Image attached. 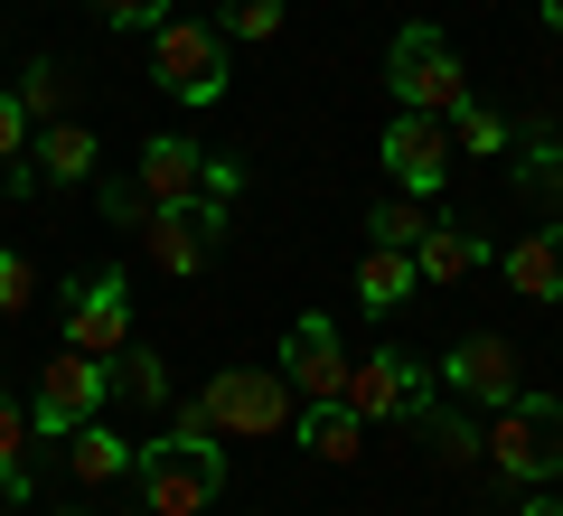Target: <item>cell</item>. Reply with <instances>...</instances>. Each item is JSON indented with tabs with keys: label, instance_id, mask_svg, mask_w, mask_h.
Here are the masks:
<instances>
[{
	"label": "cell",
	"instance_id": "cell-32",
	"mask_svg": "<svg viewBox=\"0 0 563 516\" xmlns=\"http://www.w3.org/2000/svg\"><path fill=\"white\" fill-rule=\"evenodd\" d=\"M544 29H563V0H544Z\"/></svg>",
	"mask_w": 563,
	"mask_h": 516
},
{
	"label": "cell",
	"instance_id": "cell-8",
	"mask_svg": "<svg viewBox=\"0 0 563 516\" xmlns=\"http://www.w3.org/2000/svg\"><path fill=\"white\" fill-rule=\"evenodd\" d=\"M103 395H113V366H103V358H76V348H57V358L38 366L29 432H76V422H95V414H103Z\"/></svg>",
	"mask_w": 563,
	"mask_h": 516
},
{
	"label": "cell",
	"instance_id": "cell-14",
	"mask_svg": "<svg viewBox=\"0 0 563 516\" xmlns=\"http://www.w3.org/2000/svg\"><path fill=\"white\" fill-rule=\"evenodd\" d=\"M498 273H507V292H517V300H563V244H554V226L526 235V244H507Z\"/></svg>",
	"mask_w": 563,
	"mask_h": 516
},
{
	"label": "cell",
	"instance_id": "cell-30",
	"mask_svg": "<svg viewBox=\"0 0 563 516\" xmlns=\"http://www.w3.org/2000/svg\"><path fill=\"white\" fill-rule=\"evenodd\" d=\"M29 151V113H20V95H0V169Z\"/></svg>",
	"mask_w": 563,
	"mask_h": 516
},
{
	"label": "cell",
	"instance_id": "cell-33",
	"mask_svg": "<svg viewBox=\"0 0 563 516\" xmlns=\"http://www.w3.org/2000/svg\"><path fill=\"white\" fill-rule=\"evenodd\" d=\"M66 516H85V507H66Z\"/></svg>",
	"mask_w": 563,
	"mask_h": 516
},
{
	"label": "cell",
	"instance_id": "cell-26",
	"mask_svg": "<svg viewBox=\"0 0 563 516\" xmlns=\"http://www.w3.org/2000/svg\"><path fill=\"white\" fill-rule=\"evenodd\" d=\"M432 460H442V470H470V460H479V432H470L461 414H432Z\"/></svg>",
	"mask_w": 563,
	"mask_h": 516
},
{
	"label": "cell",
	"instance_id": "cell-12",
	"mask_svg": "<svg viewBox=\"0 0 563 516\" xmlns=\"http://www.w3.org/2000/svg\"><path fill=\"white\" fill-rule=\"evenodd\" d=\"M339 404L357 422H404V414H422V366L404 358V348H376V358L347 366V395Z\"/></svg>",
	"mask_w": 563,
	"mask_h": 516
},
{
	"label": "cell",
	"instance_id": "cell-22",
	"mask_svg": "<svg viewBox=\"0 0 563 516\" xmlns=\"http://www.w3.org/2000/svg\"><path fill=\"white\" fill-rule=\"evenodd\" d=\"M422 226H432V217H422V198H376V207H366V235L395 244V254H413Z\"/></svg>",
	"mask_w": 563,
	"mask_h": 516
},
{
	"label": "cell",
	"instance_id": "cell-10",
	"mask_svg": "<svg viewBox=\"0 0 563 516\" xmlns=\"http://www.w3.org/2000/svg\"><path fill=\"white\" fill-rule=\"evenodd\" d=\"M66 348L76 358H103V366L132 348V292H122V273H95V282L66 292Z\"/></svg>",
	"mask_w": 563,
	"mask_h": 516
},
{
	"label": "cell",
	"instance_id": "cell-23",
	"mask_svg": "<svg viewBox=\"0 0 563 516\" xmlns=\"http://www.w3.org/2000/svg\"><path fill=\"white\" fill-rule=\"evenodd\" d=\"M273 29H282V0H217V39L225 47H254V39H273Z\"/></svg>",
	"mask_w": 563,
	"mask_h": 516
},
{
	"label": "cell",
	"instance_id": "cell-5",
	"mask_svg": "<svg viewBox=\"0 0 563 516\" xmlns=\"http://www.w3.org/2000/svg\"><path fill=\"white\" fill-rule=\"evenodd\" d=\"M385 85H395L404 113H451V103H470V76H461V57H451V39L432 20L395 29V47H385Z\"/></svg>",
	"mask_w": 563,
	"mask_h": 516
},
{
	"label": "cell",
	"instance_id": "cell-27",
	"mask_svg": "<svg viewBox=\"0 0 563 516\" xmlns=\"http://www.w3.org/2000/svg\"><path fill=\"white\" fill-rule=\"evenodd\" d=\"M29 300H38V263H29V254H0V310L20 319Z\"/></svg>",
	"mask_w": 563,
	"mask_h": 516
},
{
	"label": "cell",
	"instance_id": "cell-28",
	"mask_svg": "<svg viewBox=\"0 0 563 516\" xmlns=\"http://www.w3.org/2000/svg\"><path fill=\"white\" fill-rule=\"evenodd\" d=\"M0 470H29V414L0 395Z\"/></svg>",
	"mask_w": 563,
	"mask_h": 516
},
{
	"label": "cell",
	"instance_id": "cell-9",
	"mask_svg": "<svg viewBox=\"0 0 563 516\" xmlns=\"http://www.w3.org/2000/svg\"><path fill=\"white\" fill-rule=\"evenodd\" d=\"M385 179L404 188V198H432V188L451 179V122L442 113H404L395 103V122H385Z\"/></svg>",
	"mask_w": 563,
	"mask_h": 516
},
{
	"label": "cell",
	"instance_id": "cell-25",
	"mask_svg": "<svg viewBox=\"0 0 563 516\" xmlns=\"http://www.w3.org/2000/svg\"><path fill=\"white\" fill-rule=\"evenodd\" d=\"M20 113H29V122H66V76H57L47 57L20 76Z\"/></svg>",
	"mask_w": 563,
	"mask_h": 516
},
{
	"label": "cell",
	"instance_id": "cell-4",
	"mask_svg": "<svg viewBox=\"0 0 563 516\" xmlns=\"http://www.w3.org/2000/svg\"><path fill=\"white\" fill-rule=\"evenodd\" d=\"M235 188H244L235 160H207L198 141H179V132L141 141V160H132V198L141 207H188V198H225L235 207Z\"/></svg>",
	"mask_w": 563,
	"mask_h": 516
},
{
	"label": "cell",
	"instance_id": "cell-11",
	"mask_svg": "<svg viewBox=\"0 0 563 516\" xmlns=\"http://www.w3.org/2000/svg\"><path fill=\"white\" fill-rule=\"evenodd\" d=\"M282 385L310 404H339L347 395V348H339V319H291V338H282Z\"/></svg>",
	"mask_w": 563,
	"mask_h": 516
},
{
	"label": "cell",
	"instance_id": "cell-6",
	"mask_svg": "<svg viewBox=\"0 0 563 516\" xmlns=\"http://www.w3.org/2000/svg\"><path fill=\"white\" fill-rule=\"evenodd\" d=\"M151 85L179 103H217L225 95V39L217 20H161L151 29Z\"/></svg>",
	"mask_w": 563,
	"mask_h": 516
},
{
	"label": "cell",
	"instance_id": "cell-2",
	"mask_svg": "<svg viewBox=\"0 0 563 516\" xmlns=\"http://www.w3.org/2000/svg\"><path fill=\"white\" fill-rule=\"evenodd\" d=\"M188 422L217 441H273V432H291V385H282V366H225V376L198 385Z\"/></svg>",
	"mask_w": 563,
	"mask_h": 516
},
{
	"label": "cell",
	"instance_id": "cell-13",
	"mask_svg": "<svg viewBox=\"0 0 563 516\" xmlns=\"http://www.w3.org/2000/svg\"><path fill=\"white\" fill-rule=\"evenodd\" d=\"M517 376H526V366H517V338H498V329H470L461 348L442 358V385H451L461 404H488V414L517 395Z\"/></svg>",
	"mask_w": 563,
	"mask_h": 516
},
{
	"label": "cell",
	"instance_id": "cell-18",
	"mask_svg": "<svg viewBox=\"0 0 563 516\" xmlns=\"http://www.w3.org/2000/svg\"><path fill=\"white\" fill-rule=\"evenodd\" d=\"M413 292H422V273H413V254H395V244H376V254L357 263V300H366L376 319H395Z\"/></svg>",
	"mask_w": 563,
	"mask_h": 516
},
{
	"label": "cell",
	"instance_id": "cell-34",
	"mask_svg": "<svg viewBox=\"0 0 563 516\" xmlns=\"http://www.w3.org/2000/svg\"><path fill=\"white\" fill-rule=\"evenodd\" d=\"M0 516H10V507H0Z\"/></svg>",
	"mask_w": 563,
	"mask_h": 516
},
{
	"label": "cell",
	"instance_id": "cell-3",
	"mask_svg": "<svg viewBox=\"0 0 563 516\" xmlns=\"http://www.w3.org/2000/svg\"><path fill=\"white\" fill-rule=\"evenodd\" d=\"M479 460L498 479H526V488H544V479H563V404L554 395H507L498 422L479 432Z\"/></svg>",
	"mask_w": 563,
	"mask_h": 516
},
{
	"label": "cell",
	"instance_id": "cell-24",
	"mask_svg": "<svg viewBox=\"0 0 563 516\" xmlns=\"http://www.w3.org/2000/svg\"><path fill=\"white\" fill-rule=\"evenodd\" d=\"M451 151H470V160H479V151H507V122L498 113H488V103H451Z\"/></svg>",
	"mask_w": 563,
	"mask_h": 516
},
{
	"label": "cell",
	"instance_id": "cell-15",
	"mask_svg": "<svg viewBox=\"0 0 563 516\" xmlns=\"http://www.w3.org/2000/svg\"><path fill=\"white\" fill-rule=\"evenodd\" d=\"M479 263H488V244L470 235V226H442V217L422 226V244H413V273L422 282H470Z\"/></svg>",
	"mask_w": 563,
	"mask_h": 516
},
{
	"label": "cell",
	"instance_id": "cell-16",
	"mask_svg": "<svg viewBox=\"0 0 563 516\" xmlns=\"http://www.w3.org/2000/svg\"><path fill=\"white\" fill-rule=\"evenodd\" d=\"M132 460H141V441H113V432H103V414L66 432V470H76L85 488H103V479H132Z\"/></svg>",
	"mask_w": 563,
	"mask_h": 516
},
{
	"label": "cell",
	"instance_id": "cell-7",
	"mask_svg": "<svg viewBox=\"0 0 563 516\" xmlns=\"http://www.w3.org/2000/svg\"><path fill=\"white\" fill-rule=\"evenodd\" d=\"M132 235H141V254L161 263L169 282H188V273H207V263H217V244H225V198H188V207H151V217H141Z\"/></svg>",
	"mask_w": 563,
	"mask_h": 516
},
{
	"label": "cell",
	"instance_id": "cell-29",
	"mask_svg": "<svg viewBox=\"0 0 563 516\" xmlns=\"http://www.w3.org/2000/svg\"><path fill=\"white\" fill-rule=\"evenodd\" d=\"M95 10H103L113 29H161V20H169V0H95Z\"/></svg>",
	"mask_w": 563,
	"mask_h": 516
},
{
	"label": "cell",
	"instance_id": "cell-20",
	"mask_svg": "<svg viewBox=\"0 0 563 516\" xmlns=\"http://www.w3.org/2000/svg\"><path fill=\"white\" fill-rule=\"evenodd\" d=\"M113 395L141 404V414H169V358H151V348H122V358H113Z\"/></svg>",
	"mask_w": 563,
	"mask_h": 516
},
{
	"label": "cell",
	"instance_id": "cell-31",
	"mask_svg": "<svg viewBox=\"0 0 563 516\" xmlns=\"http://www.w3.org/2000/svg\"><path fill=\"white\" fill-rule=\"evenodd\" d=\"M517 516H563V497H526V507Z\"/></svg>",
	"mask_w": 563,
	"mask_h": 516
},
{
	"label": "cell",
	"instance_id": "cell-21",
	"mask_svg": "<svg viewBox=\"0 0 563 516\" xmlns=\"http://www.w3.org/2000/svg\"><path fill=\"white\" fill-rule=\"evenodd\" d=\"M517 188H526V198H544V207L563 217V132H536V141H526V169H517Z\"/></svg>",
	"mask_w": 563,
	"mask_h": 516
},
{
	"label": "cell",
	"instance_id": "cell-19",
	"mask_svg": "<svg viewBox=\"0 0 563 516\" xmlns=\"http://www.w3.org/2000/svg\"><path fill=\"white\" fill-rule=\"evenodd\" d=\"M357 441H366V422L347 414V404H310V414H301V451H320L329 470H347V460H357Z\"/></svg>",
	"mask_w": 563,
	"mask_h": 516
},
{
	"label": "cell",
	"instance_id": "cell-1",
	"mask_svg": "<svg viewBox=\"0 0 563 516\" xmlns=\"http://www.w3.org/2000/svg\"><path fill=\"white\" fill-rule=\"evenodd\" d=\"M132 479H141V516H198V507H217V488H225V451H217V432H198V422L179 414L161 441H141Z\"/></svg>",
	"mask_w": 563,
	"mask_h": 516
},
{
	"label": "cell",
	"instance_id": "cell-17",
	"mask_svg": "<svg viewBox=\"0 0 563 516\" xmlns=\"http://www.w3.org/2000/svg\"><path fill=\"white\" fill-rule=\"evenodd\" d=\"M29 169H38L47 188H76V179H95V132H85V122H47L38 141H29Z\"/></svg>",
	"mask_w": 563,
	"mask_h": 516
}]
</instances>
